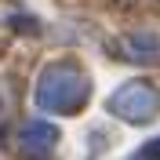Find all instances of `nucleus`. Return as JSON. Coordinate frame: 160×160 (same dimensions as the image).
<instances>
[{"label": "nucleus", "mask_w": 160, "mask_h": 160, "mask_svg": "<svg viewBox=\"0 0 160 160\" xmlns=\"http://www.w3.org/2000/svg\"><path fill=\"white\" fill-rule=\"evenodd\" d=\"M91 95V84H88V73L80 69L73 58H62V62H51L48 69L40 73V84H37V106L48 113H77Z\"/></svg>", "instance_id": "nucleus-1"}, {"label": "nucleus", "mask_w": 160, "mask_h": 160, "mask_svg": "<svg viewBox=\"0 0 160 160\" xmlns=\"http://www.w3.org/2000/svg\"><path fill=\"white\" fill-rule=\"evenodd\" d=\"M109 113L128 124H149L160 117V88L149 80H128L109 95Z\"/></svg>", "instance_id": "nucleus-2"}, {"label": "nucleus", "mask_w": 160, "mask_h": 160, "mask_svg": "<svg viewBox=\"0 0 160 160\" xmlns=\"http://www.w3.org/2000/svg\"><path fill=\"white\" fill-rule=\"evenodd\" d=\"M55 142H58V128L48 124V120H29V124L22 128V149L33 153V157L51 153V149H55Z\"/></svg>", "instance_id": "nucleus-3"}, {"label": "nucleus", "mask_w": 160, "mask_h": 160, "mask_svg": "<svg viewBox=\"0 0 160 160\" xmlns=\"http://www.w3.org/2000/svg\"><path fill=\"white\" fill-rule=\"evenodd\" d=\"M138 160H160V138H153L149 146L138 153Z\"/></svg>", "instance_id": "nucleus-4"}]
</instances>
